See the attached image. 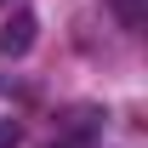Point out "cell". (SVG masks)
<instances>
[{"instance_id": "obj_3", "label": "cell", "mask_w": 148, "mask_h": 148, "mask_svg": "<svg viewBox=\"0 0 148 148\" xmlns=\"http://www.w3.org/2000/svg\"><path fill=\"white\" fill-rule=\"evenodd\" d=\"M23 143V125L17 120H0V148H17Z\"/></svg>"}, {"instance_id": "obj_1", "label": "cell", "mask_w": 148, "mask_h": 148, "mask_svg": "<svg viewBox=\"0 0 148 148\" xmlns=\"http://www.w3.org/2000/svg\"><path fill=\"white\" fill-rule=\"evenodd\" d=\"M34 29H40L34 12H12V17L0 23V51H6V57H23L29 46H34Z\"/></svg>"}, {"instance_id": "obj_2", "label": "cell", "mask_w": 148, "mask_h": 148, "mask_svg": "<svg viewBox=\"0 0 148 148\" xmlns=\"http://www.w3.org/2000/svg\"><path fill=\"white\" fill-rule=\"evenodd\" d=\"M108 6H114V17L125 29H143V17H148V0H108Z\"/></svg>"}, {"instance_id": "obj_4", "label": "cell", "mask_w": 148, "mask_h": 148, "mask_svg": "<svg viewBox=\"0 0 148 148\" xmlns=\"http://www.w3.org/2000/svg\"><path fill=\"white\" fill-rule=\"evenodd\" d=\"M51 148H80V143H69V137H63V143H51Z\"/></svg>"}]
</instances>
